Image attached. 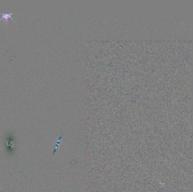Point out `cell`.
<instances>
[{"label": "cell", "instance_id": "obj_1", "mask_svg": "<svg viewBox=\"0 0 193 192\" xmlns=\"http://www.w3.org/2000/svg\"><path fill=\"white\" fill-rule=\"evenodd\" d=\"M13 13H10V14H3V13H2V17L0 19V20H1V19H6V20H8V19L9 18V17H10V18H11L13 20H14V19L13 18H12V17H11V15H13Z\"/></svg>", "mask_w": 193, "mask_h": 192}, {"label": "cell", "instance_id": "obj_2", "mask_svg": "<svg viewBox=\"0 0 193 192\" xmlns=\"http://www.w3.org/2000/svg\"><path fill=\"white\" fill-rule=\"evenodd\" d=\"M62 139V136H60V138L59 139V140H58V141L56 142V144L55 145V149H54V153H53V154H54L55 153L56 149H57V148L59 146V144L60 143V142H61V140Z\"/></svg>", "mask_w": 193, "mask_h": 192}]
</instances>
